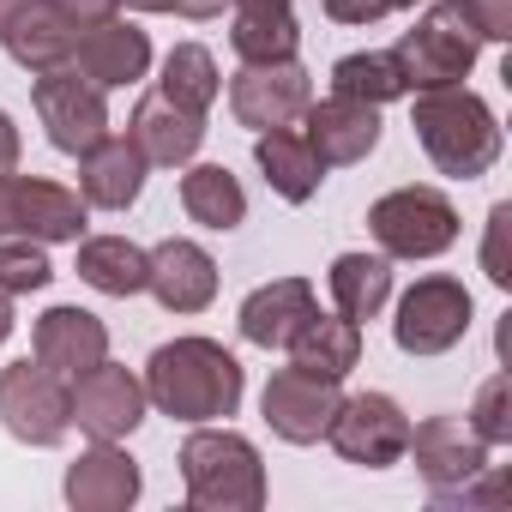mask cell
<instances>
[{
    "mask_svg": "<svg viewBox=\"0 0 512 512\" xmlns=\"http://www.w3.org/2000/svg\"><path fill=\"white\" fill-rule=\"evenodd\" d=\"M241 362L211 338H175L145 362V398L175 422H223L241 410Z\"/></svg>",
    "mask_w": 512,
    "mask_h": 512,
    "instance_id": "cell-1",
    "label": "cell"
},
{
    "mask_svg": "<svg viewBox=\"0 0 512 512\" xmlns=\"http://www.w3.org/2000/svg\"><path fill=\"white\" fill-rule=\"evenodd\" d=\"M410 127H416V139H422V151L434 157L440 175L476 181V175H488L494 157H500V121H494V109H488L476 91H464V85L416 91Z\"/></svg>",
    "mask_w": 512,
    "mask_h": 512,
    "instance_id": "cell-2",
    "label": "cell"
},
{
    "mask_svg": "<svg viewBox=\"0 0 512 512\" xmlns=\"http://www.w3.org/2000/svg\"><path fill=\"white\" fill-rule=\"evenodd\" d=\"M187 500L205 512H260L266 506V464L260 446L235 428H193L181 446Z\"/></svg>",
    "mask_w": 512,
    "mask_h": 512,
    "instance_id": "cell-3",
    "label": "cell"
},
{
    "mask_svg": "<svg viewBox=\"0 0 512 512\" xmlns=\"http://www.w3.org/2000/svg\"><path fill=\"white\" fill-rule=\"evenodd\" d=\"M476 49L482 37L470 31L458 0H434V7L416 19V31L398 37V67H404V85L410 91H440V85H464L470 67H476Z\"/></svg>",
    "mask_w": 512,
    "mask_h": 512,
    "instance_id": "cell-4",
    "label": "cell"
},
{
    "mask_svg": "<svg viewBox=\"0 0 512 512\" xmlns=\"http://www.w3.org/2000/svg\"><path fill=\"white\" fill-rule=\"evenodd\" d=\"M368 229L392 260H434L458 241V205L440 187H398L368 205Z\"/></svg>",
    "mask_w": 512,
    "mask_h": 512,
    "instance_id": "cell-5",
    "label": "cell"
},
{
    "mask_svg": "<svg viewBox=\"0 0 512 512\" xmlns=\"http://www.w3.org/2000/svg\"><path fill=\"white\" fill-rule=\"evenodd\" d=\"M0 422L25 446H55L73 428V386L61 374H49L43 362L0 368Z\"/></svg>",
    "mask_w": 512,
    "mask_h": 512,
    "instance_id": "cell-6",
    "label": "cell"
},
{
    "mask_svg": "<svg viewBox=\"0 0 512 512\" xmlns=\"http://www.w3.org/2000/svg\"><path fill=\"white\" fill-rule=\"evenodd\" d=\"M308 103H314V79L296 55L290 61H241V73L229 79V109L253 133L296 127Z\"/></svg>",
    "mask_w": 512,
    "mask_h": 512,
    "instance_id": "cell-7",
    "label": "cell"
},
{
    "mask_svg": "<svg viewBox=\"0 0 512 512\" xmlns=\"http://www.w3.org/2000/svg\"><path fill=\"white\" fill-rule=\"evenodd\" d=\"M326 440H332V452H338L344 464L386 470V464H398L404 446H410V416H404V404L386 398V392H356V398L338 404Z\"/></svg>",
    "mask_w": 512,
    "mask_h": 512,
    "instance_id": "cell-8",
    "label": "cell"
},
{
    "mask_svg": "<svg viewBox=\"0 0 512 512\" xmlns=\"http://www.w3.org/2000/svg\"><path fill=\"white\" fill-rule=\"evenodd\" d=\"M470 332V290L458 278H416L398 302V320H392V338L404 356H440L452 350L458 338Z\"/></svg>",
    "mask_w": 512,
    "mask_h": 512,
    "instance_id": "cell-9",
    "label": "cell"
},
{
    "mask_svg": "<svg viewBox=\"0 0 512 512\" xmlns=\"http://www.w3.org/2000/svg\"><path fill=\"white\" fill-rule=\"evenodd\" d=\"M31 103H37V115H43V127H49V145L67 151V157H79L85 145H97V139L109 133V103H103V91H97L79 67H49V73H37Z\"/></svg>",
    "mask_w": 512,
    "mask_h": 512,
    "instance_id": "cell-10",
    "label": "cell"
},
{
    "mask_svg": "<svg viewBox=\"0 0 512 512\" xmlns=\"http://www.w3.org/2000/svg\"><path fill=\"white\" fill-rule=\"evenodd\" d=\"M0 235L31 241H79L85 235V199L61 181L37 175H0Z\"/></svg>",
    "mask_w": 512,
    "mask_h": 512,
    "instance_id": "cell-11",
    "label": "cell"
},
{
    "mask_svg": "<svg viewBox=\"0 0 512 512\" xmlns=\"http://www.w3.org/2000/svg\"><path fill=\"white\" fill-rule=\"evenodd\" d=\"M145 404H151L145 398V380L127 374V368H115L109 356L73 380V422L91 440H127L145 422Z\"/></svg>",
    "mask_w": 512,
    "mask_h": 512,
    "instance_id": "cell-12",
    "label": "cell"
},
{
    "mask_svg": "<svg viewBox=\"0 0 512 512\" xmlns=\"http://www.w3.org/2000/svg\"><path fill=\"white\" fill-rule=\"evenodd\" d=\"M260 404H266V422H272L278 440H290V446H314V440H326V428H332L344 392H338V380L302 374V368L290 362V368H278V374L266 380V398H260Z\"/></svg>",
    "mask_w": 512,
    "mask_h": 512,
    "instance_id": "cell-13",
    "label": "cell"
},
{
    "mask_svg": "<svg viewBox=\"0 0 512 512\" xmlns=\"http://www.w3.org/2000/svg\"><path fill=\"white\" fill-rule=\"evenodd\" d=\"M404 452H416V470H422L428 488H440V494L470 488V482L488 470L482 434H476L470 422H458V416H428L422 428H410V446H404Z\"/></svg>",
    "mask_w": 512,
    "mask_h": 512,
    "instance_id": "cell-14",
    "label": "cell"
},
{
    "mask_svg": "<svg viewBox=\"0 0 512 512\" xmlns=\"http://www.w3.org/2000/svg\"><path fill=\"white\" fill-rule=\"evenodd\" d=\"M302 139L314 145V157L326 169H350V163H368V151L380 145V109L374 103H356V97H326V103H308L302 109Z\"/></svg>",
    "mask_w": 512,
    "mask_h": 512,
    "instance_id": "cell-15",
    "label": "cell"
},
{
    "mask_svg": "<svg viewBox=\"0 0 512 512\" xmlns=\"http://www.w3.org/2000/svg\"><path fill=\"white\" fill-rule=\"evenodd\" d=\"M145 290L169 314H205L211 296H217V260H211L199 241L169 235V241L151 247V278H145Z\"/></svg>",
    "mask_w": 512,
    "mask_h": 512,
    "instance_id": "cell-16",
    "label": "cell"
},
{
    "mask_svg": "<svg viewBox=\"0 0 512 512\" xmlns=\"http://www.w3.org/2000/svg\"><path fill=\"white\" fill-rule=\"evenodd\" d=\"M67 67H79L97 91L139 85V79H145V67H151V37H145L139 25H127V19H103V25L79 31V43H73V61H67Z\"/></svg>",
    "mask_w": 512,
    "mask_h": 512,
    "instance_id": "cell-17",
    "label": "cell"
},
{
    "mask_svg": "<svg viewBox=\"0 0 512 512\" xmlns=\"http://www.w3.org/2000/svg\"><path fill=\"white\" fill-rule=\"evenodd\" d=\"M31 356H37L49 374L79 380L85 368H97V362L109 356V326H103L97 314H85V308H49V314L37 320V332H31Z\"/></svg>",
    "mask_w": 512,
    "mask_h": 512,
    "instance_id": "cell-18",
    "label": "cell"
},
{
    "mask_svg": "<svg viewBox=\"0 0 512 512\" xmlns=\"http://www.w3.org/2000/svg\"><path fill=\"white\" fill-rule=\"evenodd\" d=\"M145 151L133 139H115L103 133L97 145L79 151V199L85 205H103V211H127L139 193H145Z\"/></svg>",
    "mask_w": 512,
    "mask_h": 512,
    "instance_id": "cell-19",
    "label": "cell"
},
{
    "mask_svg": "<svg viewBox=\"0 0 512 512\" xmlns=\"http://www.w3.org/2000/svg\"><path fill=\"white\" fill-rule=\"evenodd\" d=\"M127 139H133V145L145 151V163L181 169V163H193V151L205 145V115H193V109L169 103L163 91H151V97H139V109H133V127H127Z\"/></svg>",
    "mask_w": 512,
    "mask_h": 512,
    "instance_id": "cell-20",
    "label": "cell"
},
{
    "mask_svg": "<svg viewBox=\"0 0 512 512\" xmlns=\"http://www.w3.org/2000/svg\"><path fill=\"white\" fill-rule=\"evenodd\" d=\"M67 500L79 512H127L139 500V464L115 446V440H97L91 452L73 458L67 470Z\"/></svg>",
    "mask_w": 512,
    "mask_h": 512,
    "instance_id": "cell-21",
    "label": "cell"
},
{
    "mask_svg": "<svg viewBox=\"0 0 512 512\" xmlns=\"http://www.w3.org/2000/svg\"><path fill=\"white\" fill-rule=\"evenodd\" d=\"M73 43H79V31L49 7V0H25L19 7V19L0 31V49H7L25 73H49V67H67L73 61Z\"/></svg>",
    "mask_w": 512,
    "mask_h": 512,
    "instance_id": "cell-22",
    "label": "cell"
},
{
    "mask_svg": "<svg viewBox=\"0 0 512 512\" xmlns=\"http://www.w3.org/2000/svg\"><path fill=\"white\" fill-rule=\"evenodd\" d=\"M308 314H314V290H308L302 278L260 284V290L241 302V338H247V344H260V350H284Z\"/></svg>",
    "mask_w": 512,
    "mask_h": 512,
    "instance_id": "cell-23",
    "label": "cell"
},
{
    "mask_svg": "<svg viewBox=\"0 0 512 512\" xmlns=\"http://www.w3.org/2000/svg\"><path fill=\"white\" fill-rule=\"evenodd\" d=\"M290 356H296V368L302 374H320V380H344L356 362H362V326L356 320H344V314H308L302 326H296V338L284 344Z\"/></svg>",
    "mask_w": 512,
    "mask_h": 512,
    "instance_id": "cell-24",
    "label": "cell"
},
{
    "mask_svg": "<svg viewBox=\"0 0 512 512\" xmlns=\"http://www.w3.org/2000/svg\"><path fill=\"white\" fill-rule=\"evenodd\" d=\"M253 157H260L272 193L290 199V205H308V199L320 193V181H326V163L314 157V145H308L296 127H272V133H260V139H253Z\"/></svg>",
    "mask_w": 512,
    "mask_h": 512,
    "instance_id": "cell-25",
    "label": "cell"
},
{
    "mask_svg": "<svg viewBox=\"0 0 512 512\" xmlns=\"http://www.w3.org/2000/svg\"><path fill=\"white\" fill-rule=\"evenodd\" d=\"M79 278L103 296H139L151 278V253L133 247L127 235H91L79 241Z\"/></svg>",
    "mask_w": 512,
    "mask_h": 512,
    "instance_id": "cell-26",
    "label": "cell"
},
{
    "mask_svg": "<svg viewBox=\"0 0 512 512\" xmlns=\"http://www.w3.org/2000/svg\"><path fill=\"white\" fill-rule=\"evenodd\" d=\"M332 302L344 320H380V308L392 302V266L386 253H338L332 260Z\"/></svg>",
    "mask_w": 512,
    "mask_h": 512,
    "instance_id": "cell-27",
    "label": "cell"
},
{
    "mask_svg": "<svg viewBox=\"0 0 512 512\" xmlns=\"http://www.w3.org/2000/svg\"><path fill=\"white\" fill-rule=\"evenodd\" d=\"M181 205H187L193 223H205V229H217V235L247 217V193H241V181H235L223 163H193V169L181 175Z\"/></svg>",
    "mask_w": 512,
    "mask_h": 512,
    "instance_id": "cell-28",
    "label": "cell"
},
{
    "mask_svg": "<svg viewBox=\"0 0 512 512\" xmlns=\"http://www.w3.org/2000/svg\"><path fill=\"white\" fill-rule=\"evenodd\" d=\"M157 91H163L169 103L205 115V109L217 103V91H223V79H217V55H211L205 43H175L169 61H163V85H157Z\"/></svg>",
    "mask_w": 512,
    "mask_h": 512,
    "instance_id": "cell-29",
    "label": "cell"
},
{
    "mask_svg": "<svg viewBox=\"0 0 512 512\" xmlns=\"http://www.w3.org/2000/svg\"><path fill=\"white\" fill-rule=\"evenodd\" d=\"M332 91L380 109V103L404 97L410 85H404V67H398V55H392V49H368V55H344V61L332 67Z\"/></svg>",
    "mask_w": 512,
    "mask_h": 512,
    "instance_id": "cell-30",
    "label": "cell"
},
{
    "mask_svg": "<svg viewBox=\"0 0 512 512\" xmlns=\"http://www.w3.org/2000/svg\"><path fill=\"white\" fill-rule=\"evenodd\" d=\"M296 43H302L296 13L290 19H235V31H229V49L241 61H290Z\"/></svg>",
    "mask_w": 512,
    "mask_h": 512,
    "instance_id": "cell-31",
    "label": "cell"
},
{
    "mask_svg": "<svg viewBox=\"0 0 512 512\" xmlns=\"http://www.w3.org/2000/svg\"><path fill=\"white\" fill-rule=\"evenodd\" d=\"M49 278H55V266H49L43 241H31V235H0V290H7V296H31Z\"/></svg>",
    "mask_w": 512,
    "mask_h": 512,
    "instance_id": "cell-32",
    "label": "cell"
},
{
    "mask_svg": "<svg viewBox=\"0 0 512 512\" xmlns=\"http://www.w3.org/2000/svg\"><path fill=\"white\" fill-rule=\"evenodd\" d=\"M470 428L482 434V446H506L512 440V380L506 374H488L476 404H470Z\"/></svg>",
    "mask_w": 512,
    "mask_h": 512,
    "instance_id": "cell-33",
    "label": "cell"
},
{
    "mask_svg": "<svg viewBox=\"0 0 512 512\" xmlns=\"http://www.w3.org/2000/svg\"><path fill=\"white\" fill-rule=\"evenodd\" d=\"M506 229H512V205L500 199L494 211H488V241H482V272L506 290L512 284V266H506Z\"/></svg>",
    "mask_w": 512,
    "mask_h": 512,
    "instance_id": "cell-34",
    "label": "cell"
},
{
    "mask_svg": "<svg viewBox=\"0 0 512 512\" xmlns=\"http://www.w3.org/2000/svg\"><path fill=\"white\" fill-rule=\"evenodd\" d=\"M458 7H464L470 31L482 43H506L512 37V0H458Z\"/></svg>",
    "mask_w": 512,
    "mask_h": 512,
    "instance_id": "cell-35",
    "label": "cell"
},
{
    "mask_svg": "<svg viewBox=\"0 0 512 512\" xmlns=\"http://www.w3.org/2000/svg\"><path fill=\"white\" fill-rule=\"evenodd\" d=\"M49 7L73 25V31H91V25H103V19H115V7L121 0H49Z\"/></svg>",
    "mask_w": 512,
    "mask_h": 512,
    "instance_id": "cell-36",
    "label": "cell"
},
{
    "mask_svg": "<svg viewBox=\"0 0 512 512\" xmlns=\"http://www.w3.org/2000/svg\"><path fill=\"white\" fill-rule=\"evenodd\" d=\"M386 13H392V0H326V19L338 25H374Z\"/></svg>",
    "mask_w": 512,
    "mask_h": 512,
    "instance_id": "cell-37",
    "label": "cell"
},
{
    "mask_svg": "<svg viewBox=\"0 0 512 512\" xmlns=\"http://www.w3.org/2000/svg\"><path fill=\"white\" fill-rule=\"evenodd\" d=\"M290 0H235V19H290Z\"/></svg>",
    "mask_w": 512,
    "mask_h": 512,
    "instance_id": "cell-38",
    "label": "cell"
},
{
    "mask_svg": "<svg viewBox=\"0 0 512 512\" xmlns=\"http://www.w3.org/2000/svg\"><path fill=\"white\" fill-rule=\"evenodd\" d=\"M19 169V127H13V115L0 109V175H13Z\"/></svg>",
    "mask_w": 512,
    "mask_h": 512,
    "instance_id": "cell-39",
    "label": "cell"
},
{
    "mask_svg": "<svg viewBox=\"0 0 512 512\" xmlns=\"http://www.w3.org/2000/svg\"><path fill=\"white\" fill-rule=\"evenodd\" d=\"M175 13H181V19H217L223 0H175Z\"/></svg>",
    "mask_w": 512,
    "mask_h": 512,
    "instance_id": "cell-40",
    "label": "cell"
},
{
    "mask_svg": "<svg viewBox=\"0 0 512 512\" xmlns=\"http://www.w3.org/2000/svg\"><path fill=\"white\" fill-rule=\"evenodd\" d=\"M7 338H13V296L0 290V344H7Z\"/></svg>",
    "mask_w": 512,
    "mask_h": 512,
    "instance_id": "cell-41",
    "label": "cell"
},
{
    "mask_svg": "<svg viewBox=\"0 0 512 512\" xmlns=\"http://www.w3.org/2000/svg\"><path fill=\"white\" fill-rule=\"evenodd\" d=\"M133 13H175V0H127Z\"/></svg>",
    "mask_w": 512,
    "mask_h": 512,
    "instance_id": "cell-42",
    "label": "cell"
},
{
    "mask_svg": "<svg viewBox=\"0 0 512 512\" xmlns=\"http://www.w3.org/2000/svg\"><path fill=\"white\" fill-rule=\"evenodd\" d=\"M19 7H25V0H0V31H7V25L19 19Z\"/></svg>",
    "mask_w": 512,
    "mask_h": 512,
    "instance_id": "cell-43",
    "label": "cell"
},
{
    "mask_svg": "<svg viewBox=\"0 0 512 512\" xmlns=\"http://www.w3.org/2000/svg\"><path fill=\"white\" fill-rule=\"evenodd\" d=\"M398 7H416V0H392V13H398Z\"/></svg>",
    "mask_w": 512,
    "mask_h": 512,
    "instance_id": "cell-44",
    "label": "cell"
}]
</instances>
